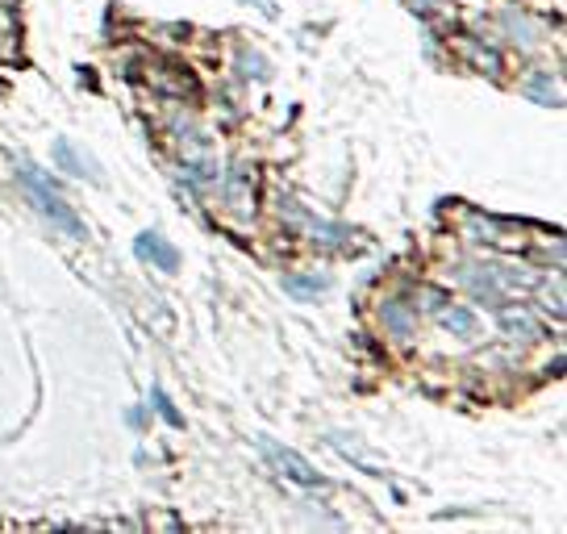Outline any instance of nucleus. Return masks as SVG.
<instances>
[{
  "instance_id": "f257e3e1",
  "label": "nucleus",
  "mask_w": 567,
  "mask_h": 534,
  "mask_svg": "<svg viewBox=\"0 0 567 534\" xmlns=\"http://www.w3.org/2000/svg\"><path fill=\"white\" fill-rule=\"evenodd\" d=\"M13 167H18V179H21V188L30 193V201L38 205V214L42 217H51V226H59V230L68 234V238H84V222L75 217V209H71L68 201H63V193L51 184V176L47 172H38L34 163L25 160H13Z\"/></svg>"
},
{
  "instance_id": "f03ea898",
  "label": "nucleus",
  "mask_w": 567,
  "mask_h": 534,
  "mask_svg": "<svg viewBox=\"0 0 567 534\" xmlns=\"http://www.w3.org/2000/svg\"><path fill=\"white\" fill-rule=\"evenodd\" d=\"M259 451L267 455L271 468H280V476H288L292 484H301V489H326V476H318V468L305 460L301 451H292V446H280L276 439H259Z\"/></svg>"
},
{
  "instance_id": "7ed1b4c3",
  "label": "nucleus",
  "mask_w": 567,
  "mask_h": 534,
  "mask_svg": "<svg viewBox=\"0 0 567 534\" xmlns=\"http://www.w3.org/2000/svg\"><path fill=\"white\" fill-rule=\"evenodd\" d=\"M51 160H54V167H59V172H68V176L92 179V184H105V176H101V163L92 160L89 151H80L71 138H54Z\"/></svg>"
},
{
  "instance_id": "20e7f679",
  "label": "nucleus",
  "mask_w": 567,
  "mask_h": 534,
  "mask_svg": "<svg viewBox=\"0 0 567 534\" xmlns=\"http://www.w3.org/2000/svg\"><path fill=\"white\" fill-rule=\"evenodd\" d=\"M134 255H138L142 264L159 267V271H179V250L159 230H142L134 238Z\"/></svg>"
},
{
  "instance_id": "39448f33",
  "label": "nucleus",
  "mask_w": 567,
  "mask_h": 534,
  "mask_svg": "<svg viewBox=\"0 0 567 534\" xmlns=\"http://www.w3.org/2000/svg\"><path fill=\"white\" fill-rule=\"evenodd\" d=\"M526 96L538 101V105H550V109L564 105V89H559V80H555L550 72H530V80H526Z\"/></svg>"
},
{
  "instance_id": "423d86ee",
  "label": "nucleus",
  "mask_w": 567,
  "mask_h": 534,
  "mask_svg": "<svg viewBox=\"0 0 567 534\" xmlns=\"http://www.w3.org/2000/svg\"><path fill=\"white\" fill-rule=\"evenodd\" d=\"M443 330H451L455 339H476V330H480V318L467 309V305H451V309H443Z\"/></svg>"
},
{
  "instance_id": "0eeeda50",
  "label": "nucleus",
  "mask_w": 567,
  "mask_h": 534,
  "mask_svg": "<svg viewBox=\"0 0 567 534\" xmlns=\"http://www.w3.org/2000/svg\"><path fill=\"white\" fill-rule=\"evenodd\" d=\"M330 288V276H318V271H309V276H284V292H292L297 301H313Z\"/></svg>"
},
{
  "instance_id": "6e6552de",
  "label": "nucleus",
  "mask_w": 567,
  "mask_h": 534,
  "mask_svg": "<svg viewBox=\"0 0 567 534\" xmlns=\"http://www.w3.org/2000/svg\"><path fill=\"white\" fill-rule=\"evenodd\" d=\"M151 401H155V410H159V418L167 422V427H172V430H184V413H179L176 405H172V397H167V392H163L159 384L151 389Z\"/></svg>"
},
{
  "instance_id": "1a4fd4ad",
  "label": "nucleus",
  "mask_w": 567,
  "mask_h": 534,
  "mask_svg": "<svg viewBox=\"0 0 567 534\" xmlns=\"http://www.w3.org/2000/svg\"><path fill=\"white\" fill-rule=\"evenodd\" d=\"M384 326H389L396 339H409V335H413V321H409V314L401 309V301L384 305Z\"/></svg>"
},
{
  "instance_id": "9d476101",
  "label": "nucleus",
  "mask_w": 567,
  "mask_h": 534,
  "mask_svg": "<svg viewBox=\"0 0 567 534\" xmlns=\"http://www.w3.org/2000/svg\"><path fill=\"white\" fill-rule=\"evenodd\" d=\"M501 326H505L509 335H522V339H538V326H534L526 314H501Z\"/></svg>"
},
{
  "instance_id": "9b49d317",
  "label": "nucleus",
  "mask_w": 567,
  "mask_h": 534,
  "mask_svg": "<svg viewBox=\"0 0 567 534\" xmlns=\"http://www.w3.org/2000/svg\"><path fill=\"white\" fill-rule=\"evenodd\" d=\"M250 4H255V9L264 13V18H276V9H271V0H250Z\"/></svg>"
}]
</instances>
